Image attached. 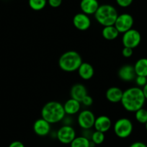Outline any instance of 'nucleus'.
Wrapping results in <instances>:
<instances>
[{
  "mask_svg": "<svg viewBox=\"0 0 147 147\" xmlns=\"http://www.w3.org/2000/svg\"><path fill=\"white\" fill-rule=\"evenodd\" d=\"M135 118L140 123L145 124L147 122V110L142 107L136 111Z\"/></svg>",
  "mask_w": 147,
  "mask_h": 147,
  "instance_id": "23",
  "label": "nucleus"
},
{
  "mask_svg": "<svg viewBox=\"0 0 147 147\" xmlns=\"http://www.w3.org/2000/svg\"><path fill=\"white\" fill-rule=\"evenodd\" d=\"M76 136L75 129L72 125H63L56 132V138L63 144H70Z\"/></svg>",
  "mask_w": 147,
  "mask_h": 147,
  "instance_id": "7",
  "label": "nucleus"
},
{
  "mask_svg": "<svg viewBox=\"0 0 147 147\" xmlns=\"http://www.w3.org/2000/svg\"><path fill=\"white\" fill-rule=\"evenodd\" d=\"M134 23V20L131 15L128 13H123L118 15L114 26L117 28L120 33H124L126 31L132 29Z\"/></svg>",
  "mask_w": 147,
  "mask_h": 147,
  "instance_id": "8",
  "label": "nucleus"
},
{
  "mask_svg": "<svg viewBox=\"0 0 147 147\" xmlns=\"http://www.w3.org/2000/svg\"><path fill=\"white\" fill-rule=\"evenodd\" d=\"M112 126V121L107 115H100L96 118L94 121V128L95 131L106 133L110 129Z\"/></svg>",
  "mask_w": 147,
  "mask_h": 147,
  "instance_id": "13",
  "label": "nucleus"
},
{
  "mask_svg": "<svg viewBox=\"0 0 147 147\" xmlns=\"http://www.w3.org/2000/svg\"><path fill=\"white\" fill-rule=\"evenodd\" d=\"M77 71L80 78L84 80H90L94 76V69L92 65L88 62H82Z\"/></svg>",
  "mask_w": 147,
  "mask_h": 147,
  "instance_id": "18",
  "label": "nucleus"
},
{
  "mask_svg": "<svg viewBox=\"0 0 147 147\" xmlns=\"http://www.w3.org/2000/svg\"><path fill=\"white\" fill-rule=\"evenodd\" d=\"M90 140L86 137L76 136L70 144V147H90Z\"/></svg>",
  "mask_w": 147,
  "mask_h": 147,
  "instance_id": "21",
  "label": "nucleus"
},
{
  "mask_svg": "<svg viewBox=\"0 0 147 147\" xmlns=\"http://www.w3.org/2000/svg\"><path fill=\"white\" fill-rule=\"evenodd\" d=\"M113 130L115 135L120 138H126L132 134L134 125L129 118H121L115 122Z\"/></svg>",
  "mask_w": 147,
  "mask_h": 147,
  "instance_id": "5",
  "label": "nucleus"
},
{
  "mask_svg": "<svg viewBox=\"0 0 147 147\" xmlns=\"http://www.w3.org/2000/svg\"><path fill=\"white\" fill-rule=\"evenodd\" d=\"M95 115L90 110H84L79 113L77 123L82 129H91L94 127Z\"/></svg>",
  "mask_w": 147,
  "mask_h": 147,
  "instance_id": "9",
  "label": "nucleus"
},
{
  "mask_svg": "<svg viewBox=\"0 0 147 147\" xmlns=\"http://www.w3.org/2000/svg\"><path fill=\"white\" fill-rule=\"evenodd\" d=\"M100 7L97 0H82L80 2V9L82 12L87 15H94Z\"/></svg>",
  "mask_w": 147,
  "mask_h": 147,
  "instance_id": "14",
  "label": "nucleus"
},
{
  "mask_svg": "<svg viewBox=\"0 0 147 147\" xmlns=\"http://www.w3.org/2000/svg\"><path fill=\"white\" fill-rule=\"evenodd\" d=\"M81 104L82 105L85 106V107H90L93 104V99L91 96H90L89 94L86 95L85 97L83 98V100L81 101Z\"/></svg>",
  "mask_w": 147,
  "mask_h": 147,
  "instance_id": "26",
  "label": "nucleus"
},
{
  "mask_svg": "<svg viewBox=\"0 0 147 147\" xmlns=\"http://www.w3.org/2000/svg\"><path fill=\"white\" fill-rule=\"evenodd\" d=\"M105 138V136L104 133L94 131H93L92 134L90 141H92L95 145H100V144H102L104 142Z\"/></svg>",
  "mask_w": 147,
  "mask_h": 147,
  "instance_id": "24",
  "label": "nucleus"
},
{
  "mask_svg": "<svg viewBox=\"0 0 147 147\" xmlns=\"http://www.w3.org/2000/svg\"><path fill=\"white\" fill-rule=\"evenodd\" d=\"M63 0H48V4L49 6L53 8H57L60 7Z\"/></svg>",
  "mask_w": 147,
  "mask_h": 147,
  "instance_id": "29",
  "label": "nucleus"
},
{
  "mask_svg": "<svg viewBox=\"0 0 147 147\" xmlns=\"http://www.w3.org/2000/svg\"><path fill=\"white\" fill-rule=\"evenodd\" d=\"M48 0H28L30 7L34 11H40L46 7Z\"/></svg>",
  "mask_w": 147,
  "mask_h": 147,
  "instance_id": "22",
  "label": "nucleus"
},
{
  "mask_svg": "<svg viewBox=\"0 0 147 147\" xmlns=\"http://www.w3.org/2000/svg\"><path fill=\"white\" fill-rule=\"evenodd\" d=\"M82 59L76 51H68L63 53L59 59V66L62 71L73 72L78 70L82 63Z\"/></svg>",
  "mask_w": 147,
  "mask_h": 147,
  "instance_id": "3",
  "label": "nucleus"
},
{
  "mask_svg": "<svg viewBox=\"0 0 147 147\" xmlns=\"http://www.w3.org/2000/svg\"><path fill=\"white\" fill-rule=\"evenodd\" d=\"M63 105L66 115L72 116V115L77 114L80 112L82 104L78 100L70 98L66 100Z\"/></svg>",
  "mask_w": 147,
  "mask_h": 147,
  "instance_id": "15",
  "label": "nucleus"
},
{
  "mask_svg": "<svg viewBox=\"0 0 147 147\" xmlns=\"http://www.w3.org/2000/svg\"><path fill=\"white\" fill-rule=\"evenodd\" d=\"M115 1L118 6H120L121 7L125 8L129 7L132 4L134 0H115Z\"/></svg>",
  "mask_w": 147,
  "mask_h": 147,
  "instance_id": "27",
  "label": "nucleus"
},
{
  "mask_svg": "<svg viewBox=\"0 0 147 147\" xmlns=\"http://www.w3.org/2000/svg\"><path fill=\"white\" fill-rule=\"evenodd\" d=\"M74 26L80 31H85L91 26V20L89 15L80 12L76 14L73 18Z\"/></svg>",
  "mask_w": 147,
  "mask_h": 147,
  "instance_id": "10",
  "label": "nucleus"
},
{
  "mask_svg": "<svg viewBox=\"0 0 147 147\" xmlns=\"http://www.w3.org/2000/svg\"><path fill=\"white\" fill-rule=\"evenodd\" d=\"M135 82L137 87L141 88L147 84V77H144V76H136L135 79Z\"/></svg>",
  "mask_w": 147,
  "mask_h": 147,
  "instance_id": "25",
  "label": "nucleus"
},
{
  "mask_svg": "<svg viewBox=\"0 0 147 147\" xmlns=\"http://www.w3.org/2000/svg\"><path fill=\"white\" fill-rule=\"evenodd\" d=\"M146 99L142 89L138 87H132L123 91L121 104L128 112L135 113L144 107Z\"/></svg>",
  "mask_w": 147,
  "mask_h": 147,
  "instance_id": "1",
  "label": "nucleus"
},
{
  "mask_svg": "<svg viewBox=\"0 0 147 147\" xmlns=\"http://www.w3.org/2000/svg\"><path fill=\"white\" fill-rule=\"evenodd\" d=\"M145 127H146V131H147V122L145 123Z\"/></svg>",
  "mask_w": 147,
  "mask_h": 147,
  "instance_id": "34",
  "label": "nucleus"
},
{
  "mask_svg": "<svg viewBox=\"0 0 147 147\" xmlns=\"http://www.w3.org/2000/svg\"><path fill=\"white\" fill-rule=\"evenodd\" d=\"M61 122L63 123V124L64 125H72L74 123V120L72 118L71 115H65L64 118H63V120L61 121Z\"/></svg>",
  "mask_w": 147,
  "mask_h": 147,
  "instance_id": "30",
  "label": "nucleus"
},
{
  "mask_svg": "<svg viewBox=\"0 0 147 147\" xmlns=\"http://www.w3.org/2000/svg\"><path fill=\"white\" fill-rule=\"evenodd\" d=\"M134 49H131V48L128 47H123L122 50V55L123 57L125 58H130L132 56L133 53H134Z\"/></svg>",
  "mask_w": 147,
  "mask_h": 147,
  "instance_id": "28",
  "label": "nucleus"
},
{
  "mask_svg": "<svg viewBox=\"0 0 147 147\" xmlns=\"http://www.w3.org/2000/svg\"><path fill=\"white\" fill-rule=\"evenodd\" d=\"M141 41V33L136 29H131L123 33L122 43L124 47L134 49L139 46Z\"/></svg>",
  "mask_w": 147,
  "mask_h": 147,
  "instance_id": "6",
  "label": "nucleus"
},
{
  "mask_svg": "<svg viewBox=\"0 0 147 147\" xmlns=\"http://www.w3.org/2000/svg\"><path fill=\"white\" fill-rule=\"evenodd\" d=\"M9 147H25V145L22 142L20 141H15L11 143L9 145Z\"/></svg>",
  "mask_w": 147,
  "mask_h": 147,
  "instance_id": "31",
  "label": "nucleus"
},
{
  "mask_svg": "<svg viewBox=\"0 0 147 147\" xmlns=\"http://www.w3.org/2000/svg\"><path fill=\"white\" fill-rule=\"evenodd\" d=\"M123 91L118 87H111L107 90L105 92V97L110 102H121Z\"/></svg>",
  "mask_w": 147,
  "mask_h": 147,
  "instance_id": "17",
  "label": "nucleus"
},
{
  "mask_svg": "<svg viewBox=\"0 0 147 147\" xmlns=\"http://www.w3.org/2000/svg\"><path fill=\"white\" fill-rule=\"evenodd\" d=\"M120 32L114 25L103 27L102 30V35L105 40H115L119 35Z\"/></svg>",
  "mask_w": 147,
  "mask_h": 147,
  "instance_id": "19",
  "label": "nucleus"
},
{
  "mask_svg": "<svg viewBox=\"0 0 147 147\" xmlns=\"http://www.w3.org/2000/svg\"><path fill=\"white\" fill-rule=\"evenodd\" d=\"M87 90L84 84L81 83H77V84H74L71 87L70 90L71 98H73L74 100H77L81 102L86 95H87Z\"/></svg>",
  "mask_w": 147,
  "mask_h": 147,
  "instance_id": "16",
  "label": "nucleus"
},
{
  "mask_svg": "<svg viewBox=\"0 0 147 147\" xmlns=\"http://www.w3.org/2000/svg\"><path fill=\"white\" fill-rule=\"evenodd\" d=\"M136 76H144L147 77V59L141 58L138 59L134 64Z\"/></svg>",
  "mask_w": 147,
  "mask_h": 147,
  "instance_id": "20",
  "label": "nucleus"
},
{
  "mask_svg": "<svg viewBox=\"0 0 147 147\" xmlns=\"http://www.w3.org/2000/svg\"><path fill=\"white\" fill-rule=\"evenodd\" d=\"M94 15L97 22L103 27H105L115 25L118 13L113 5H100Z\"/></svg>",
  "mask_w": 147,
  "mask_h": 147,
  "instance_id": "4",
  "label": "nucleus"
},
{
  "mask_svg": "<svg viewBox=\"0 0 147 147\" xmlns=\"http://www.w3.org/2000/svg\"><path fill=\"white\" fill-rule=\"evenodd\" d=\"M65 115L63 105L57 101L48 102L41 109V118L51 124L61 122Z\"/></svg>",
  "mask_w": 147,
  "mask_h": 147,
  "instance_id": "2",
  "label": "nucleus"
},
{
  "mask_svg": "<svg viewBox=\"0 0 147 147\" xmlns=\"http://www.w3.org/2000/svg\"><path fill=\"white\" fill-rule=\"evenodd\" d=\"M142 91L144 93V95L145 97L146 100H147V84L144 87H142Z\"/></svg>",
  "mask_w": 147,
  "mask_h": 147,
  "instance_id": "33",
  "label": "nucleus"
},
{
  "mask_svg": "<svg viewBox=\"0 0 147 147\" xmlns=\"http://www.w3.org/2000/svg\"><path fill=\"white\" fill-rule=\"evenodd\" d=\"M118 76L123 82H129L134 81L136 77L134 66L130 64L123 65L118 70Z\"/></svg>",
  "mask_w": 147,
  "mask_h": 147,
  "instance_id": "12",
  "label": "nucleus"
},
{
  "mask_svg": "<svg viewBox=\"0 0 147 147\" xmlns=\"http://www.w3.org/2000/svg\"><path fill=\"white\" fill-rule=\"evenodd\" d=\"M33 131L38 136H46L51 130V124L43 118H38L33 123Z\"/></svg>",
  "mask_w": 147,
  "mask_h": 147,
  "instance_id": "11",
  "label": "nucleus"
},
{
  "mask_svg": "<svg viewBox=\"0 0 147 147\" xmlns=\"http://www.w3.org/2000/svg\"><path fill=\"white\" fill-rule=\"evenodd\" d=\"M129 147H147V145L141 141H136L131 144Z\"/></svg>",
  "mask_w": 147,
  "mask_h": 147,
  "instance_id": "32",
  "label": "nucleus"
}]
</instances>
